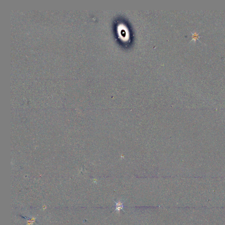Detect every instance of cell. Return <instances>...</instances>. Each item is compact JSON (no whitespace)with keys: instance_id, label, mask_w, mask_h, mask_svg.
Segmentation results:
<instances>
[{"instance_id":"obj_1","label":"cell","mask_w":225,"mask_h":225,"mask_svg":"<svg viewBox=\"0 0 225 225\" xmlns=\"http://www.w3.org/2000/svg\"><path fill=\"white\" fill-rule=\"evenodd\" d=\"M114 202L116 204L115 207L116 209L115 211H124L123 210V208L124 207V205H123V202H122L121 201H117V202L115 201Z\"/></svg>"}]
</instances>
